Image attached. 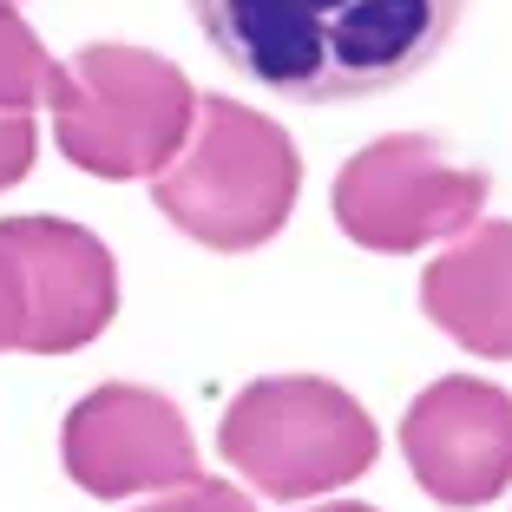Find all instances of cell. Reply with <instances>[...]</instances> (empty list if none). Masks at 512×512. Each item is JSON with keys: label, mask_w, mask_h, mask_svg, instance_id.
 <instances>
[{"label": "cell", "mask_w": 512, "mask_h": 512, "mask_svg": "<svg viewBox=\"0 0 512 512\" xmlns=\"http://www.w3.org/2000/svg\"><path fill=\"white\" fill-rule=\"evenodd\" d=\"M467 0H191L217 60L237 79L335 106L414 79L460 27Z\"/></svg>", "instance_id": "cell-1"}, {"label": "cell", "mask_w": 512, "mask_h": 512, "mask_svg": "<svg viewBox=\"0 0 512 512\" xmlns=\"http://www.w3.org/2000/svg\"><path fill=\"white\" fill-rule=\"evenodd\" d=\"M302 191L296 138L256 106L224 92H197V119L184 151L151 178V204L204 250H256L289 224Z\"/></svg>", "instance_id": "cell-2"}, {"label": "cell", "mask_w": 512, "mask_h": 512, "mask_svg": "<svg viewBox=\"0 0 512 512\" xmlns=\"http://www.w3.org/2000/svg\"><path fill=\"white\" fill-rule=\"evenodd\" d=\"M53 106V138H60L66 165L92 171V178H158L184 151L197 119V92L184 66L145 46H79L66 66H53L46 86Z\"/></svg>", "instance_id": "cell-3"}, {"label": "cell", "mask_w": 512, "mask_h": 512, "mask_svg": "<svg viewBox=\"0 0 512 512\" xmlns=\"http://www.w3.org/2000/svg\"><path fill=\"white\" fill-rule=\"evenodd\" d=\"M217 453L270 499H316L362 480L381 453L362 401L322 375H263L224 407Z\"/></svg>", "instance_id": "cell-4"}, {"label": "cell", "mask_w": 512, "mask_h": 512, "mask_svg": "<svg viewBox=\"0 0 512 512\" xmlns=\"http://www.w3.org/2000/svg\"><path fill=\"white\" fill-rule=\"evenodd\" d=\"M486 171L453 165L427 132H388L362 145L335 178V224L348 243L375 256H414L427 243H453L480 224Z\"/></svg>", "instance_id": "cell-5"}, {"label": "cell", "mask_w": 512, "mask_h": 512, "mask_svg": "<svg viewBox=\"0 0 512 512\" xmlns=\"http://www.w3.org/2000/svg\"><path fill=\"white\" fill-rule=\"evenodd\" d=\"M60 460L73 486L92 499H132L197 480V440L184 414L165 394L132 388V381L79 394L60 427Z\"/></svg>", "instance_id": "cell-6"}, {"label": "cell", "mask_w": 512, "mask_h": 512, "mask_svg": "<svg viewBox=\"0 0 512 512\" xmlns=\"http://www.w3.org/2000/svg\"><path fill=\"white\" fill-rule=\"evenodd\" d=\"M401 453L427 499L467 512L512 486V394L480 375H447L414 394L401 421Z\"/></svg>", "instance_id": "cell-7"}, {"label": "cell", "mask_w": 512, "mask_h": 512, "mask_svg": "<svg viewBox=\"0 0 512 512\" xmlns=\"http://www.w3.org/2000/svg\"><path fill=\"white\" fill-rule=\"evenodd\" d=\"M0 243L20 256L27 276V355H73L99 342L119 316V270L112 250L86 224L66 217H0Z\"/></svg>", "instance_id": "cell-8"}, {"label": "cell", "mask_w": 512, "mask_h": 512, "mask_svg": "<svg viewBox=\"0 0 512 512\" xmlns=\"http://www.w3.org/2000/svg\"><path fill=\"white\" fill-rule=\"evenodd\" d=\"M421 309L434 329H447L467 355L512 362V224H473L427 263Z\"/></svg>", "instance_id": "cell-9"}, {"label": "cell", "mask_w": 512, "mask_h": 512, "mask_svg": "<svg viewBox=\"0 0 512 512\" xmlns=\"http://www.w3.org/2000/svg\"><path fill=\"white\" fill-rule=\"evenodd\" d=\"M53 86V53L27 27L20 0H0V112H33Z\"/></svg>", "instance_id": "cell-10"}, {"label": "cell", "mask_w": 512, "mask_h": 512, "mask_svg": "<svg viewBox=\"0 0 512 512\" xmlns=\"http://www.w3.org/2000/svg\"><path fill=\"white\" fill-rule=\"evenodd\" d=\"M138 512H256V506L230 480H204V473H197V480L171 486L165 499H151V506H138Z\"/></svg>", "instance_id": "cell-11"}, {"label": "cell", "mask_w": 512, "mask_h": 512, "mask_svg": "<svg viewBox=\"0 0 512 512\" xmlns=\"http://www.w3.org/2000/svg\"><path fill=\"white\" fill-rule=\"evenodd\" d=\"M33 151H40V132H33L27 112H0V191L20 184L33 171Z\"/></svg>", "instance_id": "cell-12"}, {"label": "cell", "mask_w": 512, "mask_h": 512, "mask_svg": "<svg viewBox=\"0 0 512 512\" xmlns=\"http://www.w3.org/2000/svg\"><path fill=\"white\" fill-rule=\"evenodd\" d=\"M20 329H27V276H20V256L0 243V355L20 348Z\"/></svg>", "instance_id": "cell-13"}, {"label": "cell", "mask_w": 512, "mask_h": 512, "mask_svg": "<svg viewBox=\"0 0 512 512\" xmlns=\"http://www.w3.org/2000/svg\"><path fill=\"white\" fill-rule=\"evenodd\" d=\"M316 512H375V506H348V499H342V506H316Z\"/></svg>", "instance_id": "cell-14"}]
</instances>
